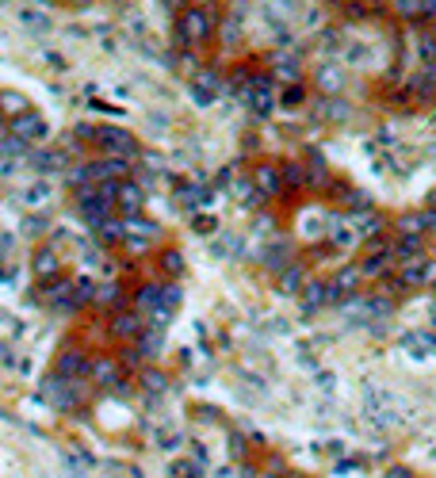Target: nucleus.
<instances>
[{
  "instance_id": "nucleus-18",
  "label": "nucleus",
  "mask_w": 436,
  "mask_h": 478,
  "mask_svg": "<svg viewBox=\"0 0 436 478\" xmlns=\"http://www.w3.org/2000/svg\"><path fill=\"white\" fill-rule=\"evenodd\" d=\"M386 478H410V471H402V467H394V471H386Z\"/></svg>"
},
{
  "instance_id": "nucleus-15",
  "label": "nucleus",
  "mask_w": 436,
  "mask_h": 478,
  "mask_svg": "<svg viewBox=\"0 0 436 478\" xmlns=\"http://www.w3.org/2000/svg\"><path fill=\"white\" fill-rule=\"evenodd\" d=\"M398 230H402V233H417V230H425V226H421V214H406V218L398 222Z\"/></svg>"
},
{
  "instance_id": "nucleus-17",
  "label": "nucleus",
  "mask_w": 436,
  "mask_h": 478,
  "mask_svg": "<svg viewBox=\"0 0 436 478\" xmlns=\"http://www.w3.org/2000/svg\"><path fill=\"white\" fill-rule=\"evenodd\" d=\"M165 268L173 272V276H180V272H184V260H180V252H168V257H165Z\"/></svg>"
},
{
  "instance_id": "nucleus-14",
  "label": "nucleus",
  "mask_w": 436,
  "mask_h": 478,
  "mask_svg": "<svg viewBox=\"0 0 436 478\" xmlns=\"http://www.w3.org/2000/svg\"><path fill=\"white\" fill-rule=\"evenodd\" d=\"M283 180H287V184H306V168H302V165H287V168H283Z\"/></svg>"
},
{
  "instance_id": "nucleus-6",
  "label": "nucleus",
  "mask_w": 436,
  "mask_h": 478,
  "mask_svg": "<svg viewBox=\"0 0 436 478\" xmlns=\"http://www.w3.org/2000/svg\"><path fill=\"white\" fill-rule=\"evenodd\" d=\"M84 371H88V360H84V352H81V349L62 352V360H58V375H65V379H81Z\"/></svg>"
},
{
  "instance_id": "nucleus-4",
  "label": "nucleus",
  "mask_w": 436,
  "mask_h": 478,
  "mask_svg": "<svg viewBox=\"0 0 436 478\" xmlns=\"http://www.w3.org/2000/svg\"><path fill=\"white\" fill-rule=\"evenodd\" d=\"M207 35H211V16L207 12H188L180 20V39L184 42H203Z\"/></svg>"
},
{
  "instance_id": "nucleus-1",
  "label": "nucleus",
  "mask_w": 436,
  "mask_h": 478,
  "mask_svg": "<svg viewBox=\"0 0 436 478\" xmlns=\"http://www.w3.org/2000/svg\"><path fill=\"white\" fill-rule=\"evenodd\" d=\"M42 398L58 409H73L81 398V383L77 379H65V375H54V379L42 383Z\"/></svg>"
},
{
  "instance_id": "nucleus-7",
  "label": "nucleus",
  "mask_w": 436,
  "mask_h": 478,
  "mask_svg": "<svg viewBox=\"0 0 436 478\" xmlns=\"http://www.w3.org/2000/svg\"><path fill=\"white\" fill-rule=\"evenodd\" d=\"M88 371H92L96 383H103V387H115L119 383V368H115V360H108V356H103V360H92Z\"/></svg>"
},
{
  "instance_id": "nucleus-16",
  "label": "nucleus",
  "mask_w": 436,
  "mask_h": 478,
  "mask_svg": "<svg viewBox=\"0 0 436 478\" xmlns=\"http://www.w3.org/2000/svg\"><path fill=\"white\" fill-rule=\"evenodd\" d=\"M146 390H154V395H161V390H165V379H161L157 371H146Z\"/></svg>"
},
{
  "instance_id": "nucleus-11",
  "label": "nucleus",
  "mask_w": 436,
  "mask_h": 478,
  "mask_svg": "<svg viewBox=\"0 0 436 478\" xmlns=\"http://www.w3.org/2000/svg\"><path fill=\"white\" fill-rule=\"evenodd\" d=\"M35 272L46 276V279L58 276V260H54V252H39V257H35Z\"/></svg>"
},
{
  "instance_id": "nucleus-5",
  "label": "nucleus",
  "mask_w": 436,
  "mask_h": 478,
  "mask_svg": "<svg viewBox=\"0 0 436 478\" xmlns=\"http://www.w3.org/2000/svg\"><path fill=\"white\" fill-rule=\"evenodd\" d=\"M115 203H119V211L127 214H138L142 211V187H134V184H127V180H119V192H115Z\"/></svg>"
},
{
  "instance_id": "nucleus-10",
  "label": "nucleus",
  "mask_w": 436,
  "mask_h": 478,
  "mask_svg": "<svg viewBox=\"0 0 436 478\" xmlns=\"http://www.w3.org/2000/svg\"><path fill=\"white\" fill-rule=\"evenodd\" d=\"M253 180H257V187H260V192H280V173H276V168H268V165H264V168H257V173H253Z\"/></svg>"
},
{
  "instance_id": "nucleus-8",
  "label": "nucleus",
  "mask_w": 436,
  "mask_h": 478,
  "mask_svg": "<svg viewBox=\"0 0 436 478\" xmlns=\"http://www.w3.org/2000/svg\"><path fill=\"white\" fill-rule=\"evenodd\" d=\"M111 330H115V337H142V330H146V325H142L138 314H119Z\"/></svg>"
},
{
  "instance_id": "nucleus-13",
  "label": "nucleus",
  "mask_w": 436,
  "mask_h": 478,
  "mask_svg": "<svg viewBox=\"0 0 436 478\" xmlns=\"http://www.w3.org/2000/svg\"><path fill=\"white\" fill-rule=\"evenodd\" d=\"M318 84H321L326 92H337V88H340V69H321V73H318Z\"/></svg>"
},
{
  "instance_id": "nucleus-3",
  "label": "nucleus",
  "mask_w": 436,
  "mask_h": 478,
  "mask_svg": "<svg viewBox=\"0 0 436 478\" xmlns=\"http://www.w3.org/2000/svg\"><path fill=\"white\" fill-rule=\"evenodd\" d=\"M12 134L20 138V142H42V138H46V123L35 115V111H23V115L12 119Z\"/></svg>"
},
{
  "instance_id": "nucleus-12",
  "label": "nucleus",
  "mask_w": 436,
  "mask_h": 478,
  "mask_svg": "<svg viewBox=\"0 0 436 478\" xmlns=\"http://www.w3.org/2000/svg\"><path fill=\"white\" fill-rule=\"evenodd\" d=\"M302 279H306V272H302L299 264H291L287 272H283V291H295V287H302Z\"/></svg>"
},
{
  "instance_id": "nucleus-9",
  "label": "nucleus",
  "mask_w": 436,
  "mask_h": 478,
  "mask_svg": "<svg viewBox=\"0 0 436 478\" xmlns=\"http://www.w3.org/2000/svg\"><path fill=\"white\" fill-rule=\"evenodd\" d=\"M360 279H364V276H360V268H345V272L333 279V291H337V295H352L356 287H360Z\"/></svg>"
},
{
  "instance_id": "nucleus-2",
  "label": "nucleus",
  "mask_w": 436,
  "mask_h": 478,
  "mask_svg": "<svg viewBox=\"0 0 436 478\" xmlns=\"http://www.w3.org/2000/svg\"><path fill=\"white\" fill-rule=\"evenodd\" d=\"M96 138H100V146L108 149V157H122V161H127L130 153H138V149H134V138H130L127 130L103 127V130H96Z\"/></svg>"
}]
</instances>
